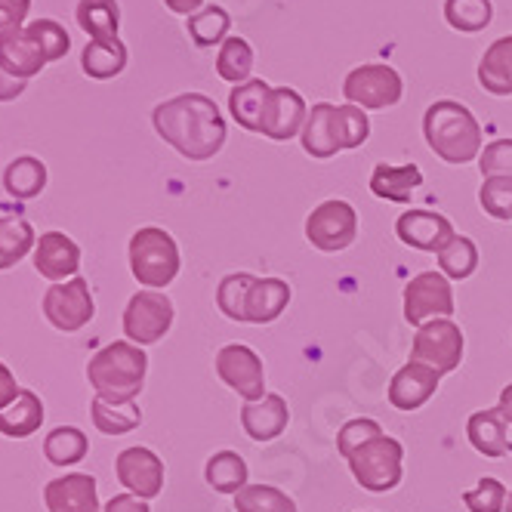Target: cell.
Instances as JSON below:
<instances>
[{"label":"cell","instance_id":"cell-31","mask_svg":"<svg viewBox=\"0 0 512 512\" xmlns=\"http://www.w3.org/2000/svg\"><path fill=\"white\" fill-rule=\"evenodd\" d=\"M204 479L219 494H238L247 485V463L235 451H216L204 466Z\"/></svg>","mask_w":512,"mask_h":512},{"label":"cell","instance_id":"cell-53","mask_svg":"<svg viewBox=\"0 0 512 512\" xmlns=\"http://www.w3.org/2000/svg\"><path fill=\"white\" fill-rule=\"evenodd\" d=\"M503 512H512V491H509V497H506V509Z\"/></svg>","mask_w":512,"mask_h":512},{"label":"cell","instance_id":"cell-35","mask_svg":"<svg viewBox=\"0 0 512 512\" xmlns=\"http://www.w3.org/2000/svg\"><path fill=\"white\" fill-rule=\"evenodd\" d=\"M90 451L87 435L78 426H56L47 438H44V457L53 466H71L81 463Z\"/></svg>","mask_w":512,"mask_h":512},{"label":"cell","instance_id":"cell-11","mask_svg":"<svg viewBox=\"0 0 512 512\" xmlns=\"http://www.w3.org/2000/svg\"><path fill=\"white\" fill-rule=\"evenodd\" d=\"M454 315V287L442 272H420L405 287V318L408 324H426Z\"/></svg>","mask_w":512,"mask_h":512},{"label":"cell","instance_id":"cell-1","mask_svg":"<svg viewBox=\"0 0 512 512\" xmlns=\"http://www.w3.org/2000/svg\"><path fill=\"white\" fill-rule=\"evenodd\" d=\"M155 133L189 161H210L226 145V121L204 93H179L152 112Z\"/></svg>","mask_w":512,"mask_h":512},{"label":"cell","instance_id":"cell-33","mask_svg":"<svg viewBox=\"0 0 512 512\" xmlns=\"http://www.w3.org/2000/svg\"><path fill=\"white\" fill-rule=\"evenodd\" d=\"M216 75L223 81H229L232 87L250 81V75H253V47L244 38H238V34H232V38H226L223 44H219Z\"/></svg>","mask_w":512,"mask_h":512},{"label":"cell","instance_id":"cell-6","mask_svg":"<svg viewBox=\"0 0 512 512\" xmlns=\"http://www.w3.org/2000/svg\"><path fill=\"white\" fill-rule=\"evenodd\" d=\"M343 96L346 102L364 108V112H383V108H392L405 96V81L392 68V65H358L352 68L346 81H343Z\"/></svg>","mask_w":512,"mask_h":512},{"label":"cell","instance_id":"cell-21","mask_svg":"<svg viewBox=\"0 0 512 512\" xmlns=\"http://www.w3.org/2000/svg\"><path fill=\"white\" fill-rule=\"evenodd\" d=\"M466 438L469 445L497 460V457H506L512 451V442H509V423L506 417L500 414V408H488V411H475L466 423Z\"/></svg>","mask_w":512,"mask_h":512},{"label":"cell","instance_id":"cell-45","mask_svg":"<svg viewBox=\"0 0 512 512\" xmlns=\"http://www.w3.org/2000/svg\"><path fill=\"white\" fill-rule=\"evenodd\" d=\"M377 435H383V426L377 420H368V417L349 420L337 435V451H340V457H349L352 451H358L361 445H368L371 438H377Z\"/></svg>","mask_w":512,"mask_h":512},{"label":"cell","instance_id":"cell-28","mask_svg":"<svg viewBox=\"0 0 512 512\" xmlns=\"http://www.w3.org/2000/svg\"><path fill=\"white\" fill-rule=\"evenodd\" d=\"M81 68L93 81L118 78L127 68V47L118 38L115 41H90L81 53Z\"/></svg>","mask_w":512,"mask_h":512},{"label":"cell","instance_id":"cell-19","mask_svg":"<svg viewBox=\"0 0 512 512\" xmlns=\"http://www.w3.org/2000/svg\"><path fill=\"white\" fill-rule=\"evenodd\" d=\"M290 423L287 401L275 392H266L260 401H244L241 408V426L253 442H272Z\"/></svg>","mask_w":512,"mask_h":512},{"label":"cell","instance_id":"cell-46","mask_svg":"<svg viewBox=\"0 0 512 512\" xmlns=\"http://www.w3.org/2000/svg\"><path fill=\"white\" fill-rule=\"evenodd\" d=\"M479 170H482V179H488V176L512 179V139L488 142L479 155Z\"/></svg>","mask_w":512,"mask_h":512},{"label":"cell","instance_id":"cell-47","mask_svg":"<svg viewBox=\"0 0 512 512\" xmlns=\"http://www.w3.org/2000/svg\"><path fill=\"white\" fill-rule=\"evenodd\" d=\"M28 10H31V0H0V34L22 28Z\"/></svg>","mask_w":512,"mask_h":512},{"label":"cell","instance_id":"cell-5","mask_svg":"<svg viewBox=\"0 0 512 512\" xmlns=\"http://www.w3.org/2000/svg\"><path fill=\"white\" fill-rule=\"evenodd\" d=\"M355 482L371 491V494H386L392 488H398L401 482V463H405V448H401L398 438L392 435H377L368 445H361L358 451H352L346 457Z\"/></svg>","mask_w":512,"mask_h":512},{"label":"cell","instance_id":"cell-37","mask_svg":"<svg viewBox=\"0 0 512 512\" xmlns=\"http://www.w3.org/2000/svg\"><path fill=\"white\" fill-rule=\"evenodd\" d=\"M435 256H438V269H442V275H448L454 281H466L475 269H479V247H475V241L466 235H454Z\"/></svg>","mask_w":512,"mask_h":512},{"label":"cell","instance_id":"cell-18","mask_svg":"<svg viewBox=\"0 0 512 512\" xmlns=\"http://www.w3.org/2000/svg\"><path fill=\"white\" fill-rule=\"evenodd\" d=\"M44 503L50 512H102L96 479L84 472H71L62 479H53L44 488Z\"/></svg>","mask_w":512,"mask_h":512},{"label":"cell","instance_id":"cell-40","mask_svg":"<svg viewBox=\"0 0 512 512\" xmlns=\"http://www.w3.org/2000/svg\"><path fill=\"white\" fill-rule=\"evenodd\" d=\"M334 130H337L340 152H352V149H358V145L368 142L371 121H368V115H364V108L346 102V105L334 108Z\"/></svg>","mask_w":512,"mask_h":512},{"label":"cell","instance_id":"cell-7","mask_svg":"<svg viewBox=\"0 0 512 512\" xmlns=\"http://www.w3.org/2000/svg\"><path fill=\"white\" fill-rule=\"evenodd\" d=\"M358 235V213L349 201L331 198L321 201L306 216V238L321 253H340L346 250Z\"/></svg>","mask_w":512,"mask_h":512},{"label":"cell","instance_id":"cell-10","mask_svg":"<svg viewBox=\"0 0 512 512\" xmlns=\"http://www.w3.org/2000/svg\"><path fill=\"white\" fill-rule=\"evenodd\" d=\"M41 306H44L47 321L56 327V331H65V334L81 331L84 324H90V318L96 312L90 284L84 278H78V275L68 278V281L53 284L47 294H44V303Z\"/></svg>","mask_w":512,"mask_h":512},{"label":"cell","instance_id":"cell-17","mask_svg":"<svg viewBox=\"0 0 512 512\" xmlns=\"http://www.w3.org/2000/svg\"><path fill=\"white\" fill-rule=\"evenodd\" d=\"M438 380H442V374L432 371L429 364L408 361L405 368H401L392 377V383H389V405L398 408V411H417V408H423L426 401L435 395Z\"/></svg>","mask_w":512,"mask_h":512},{"label":"cell","instance_id":"cell-3","mask_svg":"<svg viewBox=\"0 0 512 512\" xmlns=\"http://www.w3.org/2000/svg\"><path fill=\"white\" fill-rule=\"evenodd\" d=\"M145 371H149V358H145L142 346L118 340V343L102 346L90 358L87 380L102 401L127 405V401H136V395L142 392Z\"/></svg>","mask_w":512,"mask_h":512},{"label":"cell","instance_id":"cell-38","mask_svg":"<svg viewBox=\"0 0 512 512\" xmlns=\"http://www.w3.org/2000/svg\"><path fill=\"white\" fill-rule=\"evenodd\" d=\"M445 19L454 31L479 34L491 25L494 7L491 0H445Z\"/></svg>","mask_w":512,"mask_h":512},{"label":"cell","instance_id":"cell-39","mask_svg":"<svg viewBox=\"0 0 512 512\" xmlns=\"http://www.w3.org/2000/svg\"><path fill=\"white\" fill-rule=\"evenodd\" d=\"M235 512H297V503L275 485H244L235 494Z\"/></svg>","mask_w":512,"mask_h":512},{"label":"cell","instance_id":"cell-44","mask_svg":"<svg viewBox=\"0 0 512 512\" xmlns=\"http://www.w3.org/2000/svg\"><path fill=\"white\" fill-rule=\"evenodd\" d=\"M506 497L509 494H506L503 482L500 479H491V475H485L479 485L469 488L463 494V503H466L469 512H503L506 509Z\"/></svg>","mask_w":512,"mask_h":512},{"label":"cell","instance_id":"cell-42","mask_svg":"<svg viewBox=\"0 0 512 512\" xmlns=\"http://www.w3.org/2000/svg\"><path fill=\"white\" fill-rule=\"evenodd\" d=\"M28 34L34 38V44L41 47V53H44L47 62L62 59V56L68 53V47H71L68 31H65L56 19H34V22L28 25Z\"/></svg>","mask_w":512,"mask_h":512},{"label":"cell","instance_id":"cell-43","mask_svg":"<svg viewBox=\"0 0 512 512\" xmlns=\"http://www.w3.org/2000/svg\"><path fill=\"white\" fill-rule=\"evenodd\" d=\"M479 204L494 219H512V179H503V176L482 179Z\"/></svg>","mask_w":512,"mask_h":512},{"label":"cell","instance_id":"cell-49","mask_svg":"<svg viewBox=\"0 0 512 512\" xmlns=\"http://www.w3.org/2000/svg\"><path fill=\"white\" fill-rule=\"evenodd\" d=\"M22 389L16 386V377L10 374V368H7V364L4 361H0V411H4L7 405H10V401L19 395Z\"/></svg>","mask_w":512,"mask_h":512},{"label":"cell","instance_id":"cell-14","mask_svg":"<svg viewBox=\"0 0 512 512\" xmlns=\"http://www.w3.org/2000/svg\"><path fill=\"white\" fill-rule=\"evenodd\" d=\"M309 118L306 99L294 87H272L266 115H263V136L272 142H290L303 133Z\"/></svg>","mask_w":512,"mask_h":512},{"label":"cell","instance_id":"cell-29","mask_svg":"<svg viewBox=\"0 0 512 512\" xmlns=\"http://www.w3.org/2000/svg\"><path fill=\"white\" fill-rule=\"evenodd\" d=\"M78 25L90 34V41H115L121 28V7L118 0H81L78 4Z\"/></svg>","mask_w":512,"mask_h":512},{"label":"cell","instance_id":"cell-51","mask_svg":"<svg viewBox=\"0 0 512 512\" xmlns=\"http://www.w3.org/2000/svg\"><path fill=\"white\" fill-rule=\"evenodd\" d=\"M204 0H164V7L176 16H195Z\"/></svg>","mask_w":512,"mask_h":512},{"label":"cell","instance_id":"cell-16","mask_svg":"<svg viewBox=\"0 0 512 512\" xmlns=\"http://www.w3.org/2000/svg\"><path fill=\"white\" fill-rule=\"evenodd\" d=\"M34 269L53 284L75 278L81 269V247L65 232H44L34 244Z\"/></svg>","mask_w":512,"mask_h":512},{"label":"cell","instance_id":"cell-23","mask_svg":"<svg viewBox=\"0 0 512 512\" xmlns=\"http://www.w3.org/2000/svg\"><path fill=\"white\" fill-rule=\"evenodd\" d=\"M334 108L331 102H318L312 105V112L306 118V127L300 133V145L309 158H318V161H327L340 152L337 145V130H334Z\"/></svg>","mask_w":512,"mask_h":512},{"label":"cell","instance_id":"cell-30","mask_svg":"<svg viewBox=\"0 0 512 512\" xmlns=\"http://www.w3.org/2000/svg\"><path fill=\"white\" fill-rule=\"evenodd\" d=\"M47 186V167L41 158H31V155H22L16 158L7 173H4V189L10 198H34V195H41Z\"/></svg>","mask_w":512,"mask_h":512},{"label":"cell","instance_id":"cell-22","mask_svg":"<svg viewBox=\"0 0 512 512\" xmlns=\"http://www.w3.org/2000/svg\"><path fill=\"white\" fill-rule=\"evenodd\" d=\"M272 87L260 78H250L238 87H232L229 93V115L235 118L238 127L250 130V133H263V115L269 105Z\"/></svg>","mask_w":512,"mask_h":512},{"label":"cell","instance_id":"cell-24","mask_svg":"<svg viewBox=\"0 0 512 512\" xmlns=\"http://www.w3.org/2000/svg\"><path fill=\"white\" fill-rule=\"evenodd\" d=\"M420 186H423V173L417 164H401V167L377 164L371 173V192L392 204H408L414 189Z\"/></svg>","mask_w":512,"mask_h":512},{"label":"cell","instance_id":"cell-36","mask_svg":"<svg viewBox=\"0 0 512 512\" xmlns=\"http://www.w3.org/2000/svg\"><path fill=\"white\" fill-rule=\"evenodd\" d=\"M229 28H232V19L223 7H204L198 10L195 16L186 19V31H189V38L195 41V47L207 50V47H216V44H223L229 38Z\"/></svg>","mask_w":512,"mask_h":512},{"label":"cell","instance_id":"cell-12","mask_svg":"<svg viewBox=\"0 0 512 512\" xmlns=\"http://www.w3.org/2000/svg\"><path fill=\"white\" fill-rule=\"evenodd\" d=\"M216 374L232 392H238L244 401H260L266 395V374L263 358L250 346L232 343L216 352Z\"/></svg>","mask_w":512,"mask_h":512},{"label":"cell","instance_id":"cell-20","mask_svg":"<svg viewBox=\"0 0 512 512\" xmlns=\"http://www.w3.org/2000/svg\"><path fill=\"white\" fill-rule=\"evenodd\" d=\"M47 65L41 47L34 44V38L28 34V28H13L0 34V68L7 71L10 78L28 81Z\"/></svg>","mask_w":512,"mask_h":512},{"label":"cell","instance_id":"cell-9","mask_svg":"<svg viewBox=\"0 0 512 512\" xmlns=\"http://www.w3.org/2000/svg\"><path fill=\"white\" fill-rule=\"evenodd\" d=\"M173 315L176 312L167 294H161V290H139L124 309V334L136 346L158 343L173 327Z\"/></svg>","mask_w":512,"mask_h":512},{"label":"cell","instance_id":"cell-13","mask_svg":"<svg viewBox=\"0 0 512 512\" xmlns=\"http://www.w3.org/2000/svg\"><path fill=\"white\" fill-rule=\"evenodd\" d=\"M115 475L127 494H136L142 500H152L164 488V463L149 448H127L115 460Z\"/></svg>","mask_w":512,"mask_h":512},{"label":"cell","instance_id":"cell-26","mask_svg":"<svg viewBox=\"0 0 512 512\" xmlns=\"http://www.w3.org/2000/svg\"><path fill=\"white\" fill-rule=\"evenodd\" d=\"M44 423V401L31 389H22L10 405L0 411V435L7 438H28Z\"/></svg>","mask_w":512,"mask_h":512},{"label":"cell","instance_id":"cell-50","mask_svg":"<svg viewBox=\"0 0 512 512\" xmlns=\"http://www.w3.org/2000/svg\"><path fill=\"white\" fill-rule=\"evenodd\" d=\"M25 84L28 81H19V78H10L4 68H0V102H13L25 93Z\"/></svg>","mask_w":512,"mask_h":512},{"label":"cell","instance_id":"cell-52","mask_svg":"<svg viewBox=\"0 0 512 512\" xmlns=\"http://www.w3.org/2000/svg\"><path fill=\"white\" fill-rule=\"evenodd\" d=\"M497 408H500V414L506 417V423H512V383L500 392V405H497Z\"/></svg>","mask_w":512,"mask_h":512},{"label":"cell","instance_id":"cell-15","mask_svg":"<svg viewBox=\"0 0 512 512\" xmlns=\"http://www.w3.org/2000/svg\"><path fill=\"white\" fill-rule=\"evenodd\" d=\"M395 235L405 241L414 250L423 253H438L457 232L451 226V219L442 213H432V210H408L398 216L395 223Z\"/></svg>","mask_w":512,"mask_h":512},{"label":"cell","instance_id":"cell-8","mask_svg":"<svg viewBox=\"0 0 512 512\" xmlns=\"http://www.w3.org/2000/svg\"><path fill=\"white\" fill-rule=\"evenodd\" d=\"M411 361L429 364L438 374H451L463 361V331L451 318H435L417 327Z\"/></svg>","mask_w":512,"mask_h":512},{"label":"cell","instance_id":"cell-4","mask_svg":"<svg viewBox=\"0 0 512 512\" xmlns=\"http://www.w3.org/2000/svg\"><path fill=\"white\" fill-rule=\"evenodd\" d=\"M130 272L149 290L167 287L179 275V247L173 235L158 226L139 229L130 238Z\"/></svg>","mask_w":512,"mask_h":512},{"label":"cell","instance_id":"cell-48","mask_svg":"<svg viewBox=\"0 0 512 512\" xmlns=\"http://www.w3.org/2000/svg\"><path fill=\"white\" fill-rule=\"evenodd\" d=\"M102 512H152V509H149V503H145L142 497H136V494H118V497H112V500L105 503Z\"/></svg>","mask_w":512,"mask_h":512},{"label":"cell","instance_id":"cell-27","mask_svg":"<svg viewBox=\"0 0 512 512\" xmlns=\"http://www.w3.org/2000/svg\"><path fill=\"white\" fill-rule=\"evenodd\" d=\"M479 84L494 96L512 93V34L497 38L479 59Z\"/></svg>","mask_w":512,"mask_h":512},{"label":"cell","instance_id":"cell-25","mask_svg":"<svg viewBox=\"0 0 512 512\" xmlns=\"http://www.w3.org/2000/svg\"><path fill=\"white\" fill-rule=\"evenodd\" d=\"M290 303V284L281 278H256L247 297V324H272Z\"/></svg>","mask_w":512,"mask_h":512},{"label":"cell","instance_id":"cell-41","mask_svg":"<svg viewBox=\"0 0 512 512\" xmlns=\"http://www.w3.org/2000/svg\"><path fill=\"white\" fill-rule=\"evenodd\" d=\"M253 275L247 272H235L226 275L216 287V306L226 318L232 321H247V297H250V287H253Z\"/></svg>","mask_w":512,"mask_h":512},{"label":"cell","instance_id":"cell-34","mask_svg":"<svg viewBox=\"0 0 512 512\" xmlns=\"http://www.w3.org/2000/svg\"><path fill=\"white\" fill-rule=\"evenodd\" d=\"M38 244L34 229L22 216H0V269L16 266L22 256Z\"/></svg>","mask_w":512,"mask_h":512},{"label":"cell","instance_id":"cell-2","mask_svg":"<svg viewBox=\"0 0 512 512\" xmlns=\"http://www.w3.org/2000/svg\"><path fill=\"white\" fill-rule=\"evenodd\" d=\"M423 136L432 155H438L445 164H469L482 155V124L463 102L438 99L426 108L423 115Z\"/></svg>","mask_w":512,"mask_h":512},{"label":"cell","instance_id":"cell-32","mask_svg":"<svg viewBox=\"0 0 512 512\" xmlns=\"http://www.w3.org/2000/svg\"><path fill=\"white\" fill-rule=\"evenodd\" d=\"M90 417L102 435H127L142 423V411L136 401L112 405V401H102L99 395H93V401H90Z\"/></svg>","mask_w":512,"mask_h":512}]
</instances>
